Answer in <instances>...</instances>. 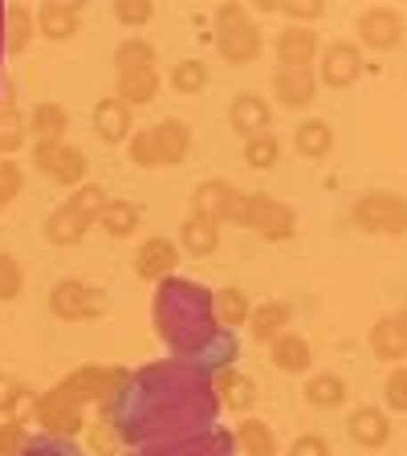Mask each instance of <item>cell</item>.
Returning a JSON list of instances; mask_svg holds the SVG:
<instances>
[{"label": "cell", "mask_w": 407, "mask_h": 456, "mask_svg": "<svg viewBox=\"0 0 407 456\" xmlns=\"http://www.w3.org/2000/svg\"><path fill=\"white\" fill-rule=\"evenodd\" d=\"M220 395L208 367L196 362H147L139 370H123V383L102 403V419L131 448L163 444V440L196 436L216 428Z\"/></svg>", "instance_id": "obj_1"}, {"label": "cell", "mask_w": 407, "mask_h": 456, "mask_svg": "<svg viewBox=\"0 0 407 456\" xmlns=\"http://www.w3.org/2000/svg\"><path fill=\"white\" fill-rule=\"evenodd\" d=\"M151 322L159 342L171 351V359L180 362H196L208 367L212 375L224 367H232L240 354L237 334L224 330L212 305V289H204L191 277H163L155 285L151 297Z\"/></svg>", "instance_id": "obj_2"}, {"label": "cell", "mask_w": 407, "mask_h": 456, "mask_svg": "<svg viewBox=\"0 0 407 456\" xmlns=\"http://www.w3.org/2000/svg\"><path fill=\"white\" fill-rule=\"evenodd\" d=\"M212 25H216V49L228 66H248V61H256L261 49H265V37H261V28L248 20L245 4H232V0L216 4Z\"/></svg>", "instance_id": "obj_3"}, {"label": "cell", "mask_w": 407, "mask_h": 456, "mask_svg": "<svg viewBox=\"0 0 407 456\" xmlns=\"http://www.w3.org/2000/svg\"><path fill=\"white\" fill-rule=\"evenodd\" d=\"M351 220L362 232H370V237H399V232H407V196L387 191V188L362 191L354 200Z\"/></svg>", "instance_id": "obj_4"}, {"label": "cell", "mask_w": 407, "mask_h": 456, "mask_svg": "<svg viewBox=\"0 0 407 456\" xmlns=\"http://www.w3.org/2000/svg\"><path fill=\"white\" fill-rule=\"evenodd\" d=\"M245 228H253L261 240H289L297 232V212L285 204V200H273L269 191H248L245 200Z\"/></svg>", "instance_id": "obj_5"}, {"label": "cell", "mask_w": 407, "mask_h": 456, "mask_svg": "<svg viewBox=\"0 0 407 456\" xmlns=\"http://www.w3.org/2000/svg\"><path fill=\"white\" fill-rule=\"evenodd\" d=\"M123 383V367H102V362H85V367L69 370L66 379L57 383V391L74 403V408H85V403H110V395Z\"/></svg>", "instance_id": "obj_6"}, {"label": "cell", "mask_w": 407, "mask_h": 456, "mask_svg": "<svg viewBox=\"0 0 407 456\" xmlns=\"http://www.w3.org/2000/svg\"><path fill=\"white\" fill-rule=\"evenodd\" d=\"M106 294L94 285L77 281V277H61V281L49 289V310L61 322H90V318H102L106 314Z\"/></svg>", "instance_id": "obj_7"}, {"label": "cell", "mask_w": 407, "mask_h": 456, "mask_svg": "<svg viewBox=\"0 0 407 456\" xmlns=\"http://www.w3.org/2000/svg\"><path fill=\"white\" fill-rule=\"evenodd\" d=\"M245 191H237L228 180H204L196 191H191V216H204L212 224H245Z\"/></svg>", "instance_id": "obj_8"}, {"label": "cell", "mask_w": 407, "mask_h": 456, "mask_svg": "<svg viewBox=\"0 0 407 456\" xmlns=\"http://www.w3.org/2000/svg\"><path fill=\"white\" fill-rule=\"evenodd\" d=\"M232 452H237V436L228 428H208V432H196V436L147 444L134 456H232Z\"/></svg>", "instance_id": "obj_9"}, {"label": "cell", "mask_w": 407, "mask_h": 456, "mask_svg": "<svg viewBox=\"0 0 407 456\" xmlns=\"http://www.w3.org/2000/svg\"><path fill=\"white\" fill-rule=\"evenodd\" d=\"M362 77V53L351 41H334L318 53V86H330V90H346Z\"/></svg>", "instance_id": "obj_10"}, {"label": "cell", "mask_w": 407, "mask_h": 456, "mask_svg": "<svg viewBox=\"0 0 407 456\" xmlns=\"http://www.w3.org/2000/svg\"><path fill=\"white\" fill-rule=\"evenodd\" d=\"M37 419L41 428H45L49 436H66V440H74L77 432H85V416H82V408H74L66 395L57 387H49L45 395H37Z\"/></svg>", "instance_id": "obj_11"}, {"label": "cell", "mask_w": 407, "mask_h": 456, "mask_svg": "<svg viewBox=\"0 0 407 456\" xmlns=\"http://www.w3.org/2000/svg\"><path fill=\"white\" fill-rule=\"evenodd\" d=\"M359 41L367 49H375V53H387V49H395L403 41V17L395 9H387V4H375V9H367L359 17Z\"/></svg>", "instance_id": "obj_12"}, {"label": "cell", "mask_w": 407, "mask_h": 456, "mask_svg": "<svg viewBox=\"0 0 407 456\" xmlns=\"http://www.w3.org/2000/svg\"><path fill=\"white\" fill-rule=\"evenodd\" d=\"M273 94L289 110H305L318 98V69L310 66H277L273 74Z\"/></svg>", "instance_id": "obj_13"}, {"label": "cell", "mask_w": 407, "mask_h": 456, "mask_svg": "<svg viewBox=\"0 0 407 456\" xmlns=\"http://www.w3.org/2000/svg\"><path fill=\"white\" fill-rule=\"evenodd\" d=\"M175 265H180V245H171L167 237L142 240L139 253H134V273H139L142 281H155V285H159L163 277L175 273Z\"/></svg>", "instance_id": "obj_14"}, {"label": "cell", "mask_w": 407, "mask_h": 456, "mask_svg": "<svg viewBox=\"0 0 407 456\" xmlns=\"http://www.w3.org/2000/svg\"><path fill=\"white\" fill-rule=\"evenodd\" d=\"M151 142H155V163L159 167H175L191 151V126L183 118H163V123L151 126Z\"/></svg>", "instance_id": "obj_15"}, {"label": "cell", "mask_w": 407, "mask_h": 456, "mask_svg": "<svg viewBox=\"0 0 407 456\" xmlns=\"http://www.w3.org/2000/svg\"><path fill=\"white\" fill-rule=\"evenodd\" d=\"M273 53H277V66H310L313 57L322 53V41H318L313 28L289 25L273 37Z\"/></svg>", "instance_id": "obj_16"}, {"label": "cell", "mask_w": 407, "mask_h": 456, "mask_svg": "<svg viewBox=\"0 0 407 456\" xmlns=\"http://www.w3.org/2000/svg\"><path fill=\"white\" fill-rule=\"evenodd\" d=\"M37 37V12L25 9V4H9L0 12V49L9 57L25 53L28 41Z\"/></svg>", "instance_id": "obj_17"}, {"label": "cell", "mask_w": 407, "mask_h": 456, "mask_svg": "<svg viewBox=\"0 0 407 456\" xmlns=\"http://www.w3.org/2000/svg\"><path fill=\"white\" fill-rule=\"evenodd\" d=\"M346 432H351V440L359 448H387L391 444V419L387 411L379 408H354L351 416H346Z\"/></svg>", "instance_id": "obj_18"}, {"label": "cell", "mask_w": 407, "mask_h": 456, "mask_svg": "<svg viewBox=\"0 0 407 456\" xmlns=\"http://www.w3.org/2000/svg\"><path fill=\"white\" fill-rule=\"evenodd\" d=\"M228 123L232 131L253 139V134H265L273 126V114H269V102L261 94H237L232 106H228Z\"/></svg>", "instance_id": "obj_19"}, {"label": "cell", "mask_w": 407, "mask_h": 456, "mask_svg": "<svg viewBox=\"0 0 407 456\" xmlns=\"http://www.w3.org/2000/svg\"><path fill=\"white\" fill-rule=\"evenodd\" d=\"M37 28H41V37H49V41H69L82 28V4L49 0V4L37 9Z\"/></svg>", "instance_id": "obj_20"}, {"label": "cell", "mask_w": 407, "mask_h": 456, "mask_svg": "<svg viewBox=\"0 0 407 456\" xmlns=\"http://www.w3.org/2000/svg\"><path fill=\"white\" fill-rule=\"evenodd\" d=\"M94 134L106 142V147H114V142H126L131 139V106L118 102V98H102V102L94 106Z\"/></svg>", "instance_id": "obj_21"}, {"label": "cell", "mask_w": 407, "mask_h": 456, "mask_svg": "<svg viewBox=\"0 0 407 456\" xmlns=\"http://www.w3.org/2000/svg\"><path fill=\"white\" fill-rule=\"evenodd\" d=\"M269 354H273V367L285 370V375H305L313 362V346L294 330L277 334V338L269 342Z\"/></svg>", "instance_id": "obj_22"}, {"label": "cell", "mask_w": 407, "mask_h": 456, "mask_svg": "<svg viewBox=\"0 0 407 456\" xmlns=\"http://www.w3.org/2000/svg\"><path fill=\"white\" fill-rule=\"evenodd\" d=\"M216 379V395H220V408H232V411H253L256 403V383L248 375H240L237 367H224L212 375Z\"/></svg>", "instance_id": "obj_23"}, {"label": "cell", "mask_w": 407, "mask_h": 456, "mask_svg": "<svg viewBox=\"0 0 407 456\" xmlns=\"http://www.w3.org/2000/svg\"><path fill=\"white\" fill-rule=\"evenodd\" d=\"M25 123H28V134H33V142H66V131H69V114H66V106H57V102H37Z\"/></svg>", "instance_id": "obj_24"}, {"label": "cell", "mask_w": 407, "mask_h": 456, "mask_svg": "<svg viewBox=\"0 0 407 456\" xmlns=\"http://www.w3.org/2000/svg\"><path fill=\"white\" fill-rule=\"evenodd\" d=\"M90 224H94V220H85L77 208L61 204L57 212H49V220H45V237H49V245L69 248V245H82V237L90 232Z\"/></svg>", "instance_id": "obj_25"}, {"label": "cell", "mask_w": 407, "mask_h": 456, "mask_svg": "<svg viewBox=\"0 0 407 456\" xmlns=\"http://www.w3.org/2000/svg\"><path fill=\"white\" fill-rule=\"evenodd\" d=\"M159 94V74L155 69H126L114 77V98L126 106H147Z\"/></svg>", "instance_id": "obj_26"}, {"label": "cell", "mask_w": 407, "mask_h": 456, "mask_svg": "<svg viewBox=\"0 0 407 456\" xmlns=\"http://www.w3.org/2000/svg\"><path fill=\"white\" fill-rule=\"evenodd\" d=\"M289 318H294V305H289V302L253 305V314H248V330H253L256 342H273L277 334L289 330Z\"/></svg>", "instance_id": "obj_27"}, {"label": "cell", "mask_w": 407, "mask_h": 456, "mask_svg": "<svg viewBox=\"0 0 407 456\" xmlns=\"http://www.w3.org/2000/svg\"><path fill=\"white\" fill-rule=\"evenodd\" d=\"M85 171H90V159H85L82 147H74V142H61V147H57L53 167H49V180L61 183V188H82V183H85Z\"/></svg>", "instance_id": "obj_28"}, {"label": "cell", "mask_w": 407, "mask_h": 456, "mask_svg": "<svg viewBox=\"0 0 407 456\" xmlns=\"http://www.w3.org/2000/svg\"><path fill=\"white\" fill-rule=\"evenodd\" d=\"M294 147L305 159H326V155L334 151V126L322 123V118H305L294 131Z\"/></svg>", "instance_id": "obj_29"}, {"label": "cell", "mask_w": 407, "mask_h": 456, "mask_svg": "<svg viewBox=\"0 0 407 456\" xmlns=\"http://www.w3.org/2000/svg\"><path fill=\"white\" fill-rule=\"evenodd\" d=\"M212 305H216V318L224 330H237V326H248V314H253V302H248L245 289L237 285H224L212 294Z\"/></svg>", "instance_id": "obj_30"}, {"label": "cell", "mask_w": 407, "mask_h": 456, "mask_svg": "<svg viewBox=\"0 0 407 456\" xmlns=\"http://www.w3.org/2000/svg\"><path fill=\"white\" fill-rule=\"evenodd\" d=\"M305 403L310 408H342L346 403V379L342 375H334V370H322V375H310V383H305Z\"/></svg>", "instance_id": "obj_31"}, {"label": "cell", "mask_w": 407, "mask_h": 456, "mask_svg": "<svg viewBox=\"0 0 407 456\" xmlns=\"http://www.w3.org/2000/svg\"><path fill=\"white\" fill-rule=\"evenodd\" d=\"M180 245L196 256H212L220 248V224H212L204 216H188L180 224Z\"/></svg>", "instance_id": "obj_32"}, {"label": "cell", "mask_w": 407, "mask_h": 456, "mask_svg": "<svg viewBox=\"0 0 407 456\" xmlns=\"http://www.w3.org/2000/svg\"><path fill=\"white\" fill-rule=\"evenodd\" d=\"M232 436H237L245 456H277V436L265 419H240Z\"/></svg>", "instance_id": "obj_33"}, {"label": "cell", "mask_w": 407, "mask_h": 456, "mask_svg": "<svg viewBox=\"0 0 407 456\" xmlns=\"http://www.w3.org/2000/svg\"><path fill=\"white\" fill-rule=\"evenodd\" d=\"M370 351H375V359H383V362L407 359V342H403V334H399L395 318H379V322L370 326Z\"/></svg>", "instance_id": "obj_34"}, {"label": "cell", "mask_w": 407, "mask_h": 456, "mask_svg": "<svg viewBox=\"0 0 407 456\" xmlns=\"http://www.w3.org/2000/svg\"><path fill=\"white\" fill-rule=\"evenodd\" d=\"M139 216H142V208L134 200H110L106 212L98 216V224H102L110 237H131L134 228H139Z\"/></svg>", "instance_id": "obj_35"}, {"label": "cell", "mask_w": 407, "mask_h": 456, "mask_svg": "<svg viewBox=\"0 0 407 456\" xmlns=\"http://www.w3.org/2000/svg\"><path fill=\"white\" fill-rule=\"evenodd\" d=\"M114 69L126 74V69H155V45L142 37H126L114 49Z\"/></svg>", "instance_id": "obj_36"}, {"label": "cell", "mask_w": 407, "mask_h": 456, "mask_svg": "<svg viewBox=\"0 0 407 456\" xmlns=\"http://www.w3.org/2000/svg\"><path fill=\"white\" fill-rule=\"evenodd\" d=\"M25 134H28V123L17 114V106L4 102L0 106V159H12V151L25 147Z\"/></svg>", "instance_id": "obj_37"}, {"label": "cell", "mask_w": 407, "mask_h": 456, "mask_svg": "<svg viewBox=\"0 0 407 456\" xmlns=\"http://www.w3.org/2000/svg\"><path fill=\"white\" fill-rule=\"evenodd\" d=\"M204 86H208V66L199 57H183L171 66V90L175 94H199Z\"/></svg>", "instance_id": "obj_38"}, {"label": "cell", "mask_w": 407, "mask_h": 456, "mask_svg": "<svg viewBox=\"0 0 407 456\" xmlns=\"http://www.w3.org/2000/svg\"><path fill=\"white\" fill-rule=\"evenodd\" d=\"M261 9H265V12H285L294 25L310 28L313 20L326 12V0H261Z\"/></svg>", "instance_id": "obj_39"}, {"label": "cell", "mask_w": 407, "mask_h": 456, "mask_svg": "<svg viewBox=\"0 0 407 456\" xmlns=\"http://www.w3.org/2000/svg\"><path fill=\"white\" fill-rule=\"evenodd\" d=\"M281 159V139L277 134H253V139H245V163L253 171H269L273 163Z\"/></svg>", "instance_id": "obj_40"}, {"label": "cell", "mask_w": 407, "mask_h": 456, "mask_svg": "<svg viewBox=\"0 0 407 456\" xmlns=\"http://www.w3.org/2000/svg\"><path fill=\"white\" fill-rule=\"evenodd\" d=\"M106 204H110V196H106L102 183H82V188H74V196H69V208H77L85 220H98L106 212Z\"/></svg>", "instance_id": "obj_41"}, {"label": "cell", "mask_w": 407, "mask_h": 456, "mask_svg": "<svg viewBox=\"0 0 407 456\" xmlns=\"http://www.w3.org/2000/svg\"><path fill=\"white\" fill-rule=\"evenodd\" d=\"M20 289H25V273H20L17 256L0 253V302H17Z\"/></svg>", "instance_id": "obj_42"}, {"label": "cell", "mask_w": 407, "mask_h": 456, "mask_svg": "<svg viewBox=\"0 0 407 456\" xmlns=\"http://www.w3.org/2000/svg\"><path fill=\"white\" fill-rule=\"evenodd\" d=\"M151 17H155V4H151V0H114V20H118V25L142 28Z\"/></svg>", "instance_id": "obj_43"}, {"label": "cell", "mask_w": 407, "mask_h": 456, "mask_svg": "<svg viewBox=\"0 0 407 456\" xmlns=\"http://www.w3.org/2000/svg\"><path fill=\"white\" fill-rule=\"evenodd\" d=\"M20 456H82V452H77V444L66 436H37L20 448Z\"/></svg>", "instance_id": "obj_44"}, {"label": "cell", "mask_w": 407, "mask_h": 456, "mask_svg": "<svg viewBox=\"0 0 407 456\" xmlns=\"http://www.w3.org/2000/svg\"><path fill=\"white\" fill-rule=\"evenodd\" d=\"M85 436H90V448H94L98 456H110L114 448L123 444V440H118V432L110 428V419H102V416H98L94 424H85Z\"/></svg>", "instance_id": "obj_45"}, {"label": "cell", "mask_w": 407, "mask_h": 456, "mask_svg": "<svg viewBox=\"0 0 407 456\" xmlns=\"http://www.w3.org/2000/svg\"><path fill=\"white\" fill-rule=\"evenodd\" d=\"M126 155H131V163H134V167H142V171L159 167V163H155V142H151V131L131 134V139H126Z\"/></svg>", "instance_id": "obj_46"}, {"label": "cell", "mask_w": 407, "mask_h": 456, "mask_svg": "<svg viewBox=\"0 0 407 456\" xmlns=\"http://www.w3.org/2000/svg\"><path fill=\"white\" fill-rule=\"evenodd\" d=\"M20 188H25V171H20V163L17 159H0V200L12 204V200L20 196Z\"/></svg>", "instance_id": "obj_47"}, {"label": "cell", "mask_w": 407, "mask_h": 456, "mask_svg": "<svg viewBox=\"0 0 407 456\" xmlns=\"http://www.w3.org/2000/svg\"><path fill=\"white\" fill-rule=\"evenodd\" d=\"M28 444V432L20 419H4L0 424V456H20V448Z\"/></svg>", "instance_id": "obj_48"}, {"label": "cell", "mask_w": 407, "mask_h": 456, "mask_svg": "<svg viewBox=\"0 0 407 456\" xmlns=\"http://www.w3.org/2000/svg\"><path fill=\"white\" fill-rule=\"evenodd\" d=\"M383 395H387L391 411H407V367H395L383 383Z\"/></svg>", "instance_id": "obj_49"}, {"label": "cell", "mask_w": 407, "mask_h": 456, "mask_svg": "<svg viewBox=\"0 0 407 456\" xmlns=\"http://www.w3.org/2000/svg\"><path fill=\"white\" fill-rule=\"evenodd\" d=\"M289 456H330V444H326L318 432H305V436H297L294 444H289Z\"/></svg>", "instance_id": "obj_50"}, {"label": "cell", "mask_w": 407, "mask_h": 456, "mask_svg": "<svg viewBox=\"0 0 407 456\" xmlns=\"http://www.w3.org/2000/svg\"><path fill=\"white\" fill-rule=\"evenodd\" d=\"M25 383L12 379V375H0V416H12V408H17V395Z\"/></svg>", "instance_id": "obj_51"}, {"label": "cell", "mask_w": 407, "mask_h": 456, "mask_svg": "<svg viewBox=\"0 0 407 456\" xmlns=\"http://www.w3.org/2000/svg\"><path fill=\"white\" fill-rule=\"evenodd\" d=\"M57 147H61V142H33V167H41L49 175V167H53V159H57Z\"/></svg>", "instance_id": "obj_52"}, {"label": "cell", "mask_w": 407, "mask_h": 456, "mask_svg": "<svg viewBox=\"0 0 407 456\" xmlns=\"http://www.w3.org/2000/svg\"><path fill=\"white\" fill-rule=\"evenodd\" d=\"M395 326H399V334H403V342H407V305L395 314Z\"/></svg>", "instance_id": "obj_53"}, {"label": "cell", "mask_w": 407, "mask_h": 456, "mask_svg": "<svg viewBox=\"0 0 407 456\" xmlns=\"http://www.w3.org/2000/svg\"><path fill=\"white\" fill-rule=\"evenodd\" d=\"M4 208H9V204H4V200H0V212H4Z\"/></svg>", "instance_id": "obj_54"}, {"label": "cell", "mask_w": 407, "mask_h": 456, "mask_svg": "<svg viewBox=\"0 0 407 456\" xmlns=\"http://www.w3.org/2000/svg\"><path fill=\"white\" fill-rule=\"evenodd\" d=\"M403 37H407V17H403Z\"/></svg>", "instance_id": "obj_55"}]
</instances>
